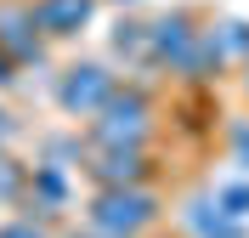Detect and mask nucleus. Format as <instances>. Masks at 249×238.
I'll use <instances>...</instances> for the list:
<instances>
[{"label":"nucleus","instance_id":"nucleus-1","mask_svg":"<svg viewBox=\"0 0 249 238\" xmlns=\"http://www.w3.org/2000/svg\"><path fill=\"white\" fill-rule=\"evenodd\" d=\"M85 142L91 147H153L159 142V96L147 79H119L113 96L85 119Z\"/></svg>","mask_w":249,"mask_h":238},{"label":"nucleus","instance_id":"nucleus-16","mask_svg":"<svg viewBox=\"0 0 249 238\" xmlns=\"http://www.w3.org/2000/svg\"><path fill=\"white\" fill-rule=\"evenodd\" d=\"M17 74H23V68H17L6 51H0V91H12V85H17Z\"/></svg>","mask_w":249,"mask_h":238},{"label":"nucleus","instance_id":"nucleus-2","mask_svg":"<svg viewBox=\"0 0 249 238\" xmlns=\"http://www.w3.org/2000/svg\"><path fill=\"white\" fill-rule=\"evenodd\" d=\"M164 221V193L159 187H91L85 227L96 238H147Z\"/></svg>","mask_w":249,"mask_h":238},{"label":"nucleus","instance_id":"nucleus-19","mask_svg":"<svg viewBox=\"0 0 249 238\" xmlns=\"http://www.w3.org/2000/svg\"><path fill=\"white\" fill-rule=\"evenodd\" d=\"M0 147H6V136H0Z\"/></svg>","mask_w":249,"mask_h":238},{"label":"nucleus","instance_id":"nucleus-10","mask_svg":"<svg viewBox=\"0 0 249 238\" xmlns=\"http://www.w3.org/2000/svg\"><path fill=\"white\" fill-rule=\"evenodd\" d=\"M108 51L124 57V68H142V57H147V23L142 17H119L113 34H108Z\"/></svg>","mask_w":249,"mask_h":238},{"label":"nucleus","instance_id":"nucleus-13","mask_svg":"<svg viewBox=\"0 0 249 238\" xmlns=\"http://www.w3.org/2000/svg\"><path fill=\"white\" fill-rule=\"evenodd\" d=\"M215 210H227L232 221H249V182H227V187H215Z\"/></svg>","mask_w":249,"mask_h":238},{"label":"nucleus","instance_id":"nucleus-6","mask_svg":"<svg viewBox=\"0 0 249 238\" xmlns=\"http://www.w3.org/2000/svg\"><path fill=\"white\" fill-rule=\"evenodd\" d=\"M0 51L17 68L46 63V34L34 29V0H0Z\"/></svg>","mask_w":249,"mask_h":238},{"label":"nucleus","instance_id":"nucleus-3","mask_svg":"<svg viewBox=\"0 0 249 238\" xmlns=\"http://www.w3.org/2000/svg\"><path fill=\"white\" fill-rule=\"evenodd\" d=\"M113 85H119V74H113V63H102V57H79V63H68L57 74V108L74 119V125H85V119H96V108L113 96Z\"/></svg>","mask_w":249,"mask_h":238},{"label":"nucleus","instance_id":"nucleus-15","mask_svg":"<svg viewBox=\"0 0 249 238\" xmlns=\"http://www.w3.org/2000/svg\"><path fill=\"white\" fill-rule=\"evenodd\" d=\"M227 147H232V159L249 170V119H232L227 125Z\"/></svg>","mask_w":249,"mask_h":238},{"label":"nucleus","instance_id":"nucleus-4","mask_svg":"<svg viewBox=\"0 0 249 238\" xmlns=\"http://www.w3.org/2000/svg\"><path fill=\"white\" fill-rule=\"evenodd\" d=\"M79 176L91 187H153L159 182V153L153 147H91Z\"/></svg>","mask_w":249,"mask_h":238},{"label":"nucleus","instance_id":"nucleus-8","mask_svg":"<svg viewBox=\"0 0 249 238\" xmlns=\"http://www.w3.org/2000/svg\"><path fill=\"white\" fill-rule=\"evenodd\" d=\"M96 12H102V0H34V29L46 34V46L79 40L96 23Z\"/></svg>","mask_w":249,"mask_h":238},{"label":"nucleus","instance_id":"nucleus-12","mask_svg":"<svg viewBox=\"0 0 249 238\" xmlns=\"http://www.w3.org/2000/svg\"><path fill=\"white\" fill-rule=\"evenodd\" d=\"M29 176H34V165H23L12 147H0V204H23Z\"/></svg>","mask_w":249,"mask_h":238},{"label":"nucleus","instance_id":"nucleus-7","mask_svg":"<svg viewBox=\"0 0 249 238\" xmlns=\"http://www.w3.org/2000/svg\"><path fill=\"white\" fill-rule=\"evenodd\" d=\"M74 204V170H62V165H34V176H29V193H23V216H34V221H62V210Z\"/></svg>","mask_w":249,"mask_h":238},{"label":"nucleus","instance_id":"nucleus-9","mask_svg":"<svg viewBox=\"0 0 249 238\" xmlns=\"http://www.w3.org/2000/svg\"><path fill=\"white\" fill-rule=\"evenodd\" d=\"M170 113H176V130H187V136H215L221 130L215 85H181V96L170 102Z\"/></svg>","mask_w":249,"mask_h":238},{"label":"nucleus","instance_id":"nucleus-11","mask_svg":"<svg viewBox=\"0 0 249 238\" xmlns=\"http://www.w3.org/2000/svg\"><path fill=\"white\" fill-rule=\"evenodd\" d=\"M210 29H215V46H221V57H227V68H249V23L244 17H221Z\"/></svg>","mask_w":249,"mask_h":238},{"label":"nucleus","instance_id":"nucleus-17","mask_svg":"<svg viewBox=\"0 0 249 238\" xmlns=\"http://www.w3.org/2000/svg\"><path fill=\"white\" fill-rule=\"evenodd\" d=\"M244 96H249V68H244Z\"/></svg>","mask_w":249,"mask_h":238},{"label":"nucleus","instance_id":"nucleus-14","mask_svg":"<svg viewBox=\"0 0 249 238\" xmlns=\"http://www.w3.org/2000/svg\"><path fill=\"white\" fill-rule=\"evenodd\" d=\"M0 238H57V233L34 216H12V221H0Z\"/></svg>","mask_w":249,"mask_h":238},{"label":"nucleus","instance_id":"nucleus-5","mask_svg":"<svg viewBox=\"0 0 249 238\" xmlns=\"http://www.w3.org/2000/svg\"><path fill=\"white\" fill-rule=\"evenodd\" d=\"M204 17L193 12V6H170V12H159L153 23H147V57H142L136 74H170L176 63L187 57V46L198 40Z\"/></svg>","mask_w":249,"mask_h":238},{"label":"nucleus","instance_id":"nucleus-18","mask_svg":"<svg viewBox=\"0 0 249 238\" xmlns=\"http://www.w3.org/2000/svg\"><path fill=\"white\" fill-rule=\"evenodd\" d=\"M113 6H136V0H113Z\"/></svg>","mask_w":249,"mask_h":238}]
</instances>
